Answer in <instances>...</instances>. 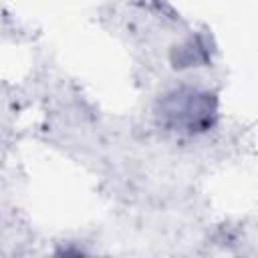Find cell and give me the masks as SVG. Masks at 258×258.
<instances>
[{
    "label": "cell",
    "instance_id": "cell-1",
    "mask_svg": "<svg viewBox=\"0 0 258 258\" xmlns=\"http://www.w3.org/2000/svg\"><path fill=\"white\" fill-rule=\"evenodd\" d=\"M157 115L171 131L202 133L214 123L216 103L210 93L198 89H179L165 95Z\"/></svg>",
    "mask_w": 258,
    "mask_h": 258
}]
</instances>
